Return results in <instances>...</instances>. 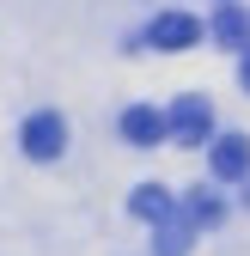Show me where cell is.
I'll list each match as a JSON object with an SVG mask.
<instances>
[{
    "label": "cell",
    "mask_w": 250,
    "mask_h": 256,
    "mask_svg": "<svg viewBox=\"0 0 250 256\" xmlns=\"http://www.w3.org/2000/svg\"><path fill=\"white\" fill-rule=\"evenodd\" d=\"M165 128H171V146H208L214 140V104L208 98H171Z\"/></svg>",
    "instance_id": "6da1fadb"
},
{
    "label": "cell",
    "mask_w": 250,
    "mask_h": 256,
    "mask_svg": "<svg viewBox=\"0 0 250 256\" xmlns=\"http://www.w3.org/2000/svg\"><path fill=\"white\" fill-rule=\"evenodd\" d=\"M18 146L37 158V165H49V158H61V146H68V122H61L55 110L24 116V128H18Z\"/></svg>",
    "instance_id": "7a4b0ae2"
},
{
    "label": "cell",
    "mask_w": 250,
    "mask_h": 256,
    "mask_svg": "<svg viewBox=\"0 0 250 256\" xmlns=\"http://www.w3.org/2000/svg\"><path fill=\"white\" fill-rule=\"evenodd\" d=\"M208 171H214V183H244L250 177V134L208 140Z\"/></svg>",
    "instance_id": "3957f363"
},
{
    "label": "cell",
    "mask_w": 250,
    "mask_h": 256,
    "mask_svg": "<svg viewBox=\"0 0 250 256\" xmlns=\"http://www.w3.org/2000/svg\"><path fill=\"white\" fill-rule=\"evenodd\" d=\"M146 43L152 49H165V55H177V49H196L202 43V18H190V12H159V18H152L146 24Z\"/></svg>",
    "instance_id": "277c9868"
},
{
    "label": "cell",
    "mask_w": 250,
    "mask_h": 256,
    "mask_svg": "<svg viewBox=\"0 0 250 256\" xmlns=\"http://www.w3.org/2000/svg\"><path fill=\"white\" fill-rule=\"evenodd\" d=\"M122 140H128V146H165V140H171L165 110H152V104H128V110H122Z\"/></svg>",
    "instance_id": "5b68a950"
},
{
    "label": "cell",
    "mask_w": 250,
    "mask_h": 256,
    "mask_svg": "<svg viewBox=\"0 0 250 256\" xmlns=\"http://www.w3.org/2000/svg\"><path fill=\"white\" fill-rule=\"evenodd\" d=\"M208 37L220 43V49H238V55H250V12L238 6V0H220V12H214Z\"/></svg>",
    "instance_id": "8992f818"
},
{
    "label": "cell",
    "mask_w": 250,
    "mask_h": 256,
    "mask_svg": "<svg viewBox=\"0 0 250 256\" xmlns=\"http://www.w3.org/2000/svg\"><path fill=\"white\" fill-rule=\"evenodd\" d=\"M190 238H196V226H190V214H183V196H177V214L152 226V256H190Z\"/></svg>",
    "instance_id": "52a82bcc"
},
{
    "label": "cell",
    "mask_w": 250,
    "mask_h": 256,
    "mask_svg": "<svg viewBox=\"0 0 250 256\" xmlns=\"http://www.w3.org/2000/svg\"><path fill=\"white\" fill-rule=\"evenodd\" d=\"M183 214H190V226H220L226 220V196L214 183H196V189H183Z\"/></svg>",
    "instance_id": "ba28073f"
},
{
    "label": "cell",
    "mask_w": 250,
    "mask_h": 256,
    "mask_svg": "<svg viewBox=\"0 0 250 256\" xmlns=\"http://www.w3.org/2000/svg\"><path fill=\"white\" fill-rule=\"evenodd\" d=\"M128 208L146 220V226H159V220H171V214H177V196H171L165 183H140L134 196H128Z\"/></svg>",
    "instance_id": "9c48e42d"
},
{
    "label": "cell",
    "mask_w": 250,
    "mask_h": 256,
    "mask_svg": "<svg viewBox=\"0 0 250 256\" xmlns=\"http://www.w3.org/2000/svg\"><path fill=\"white\" fill-rule=\"evenodd\" d=\"M238 86H244V92H250V55H244V68H238Z\"/></svg>",
    "instance_id": "30bf717a"
}]
</instances>
